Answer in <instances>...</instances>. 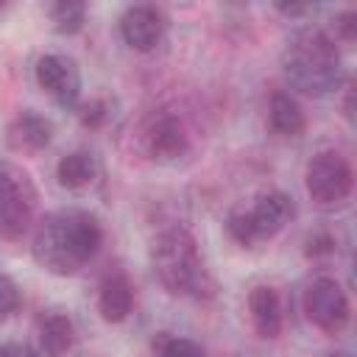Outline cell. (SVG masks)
<instances>
[{"mask_svg":"<svg viewBox=\"0 0 357 357\" xmlns=\"http://www.w3.org/2000/svg\"><path fill=\"white\" fill-rule=\"evenodd\" d=\"M106 117H109V106L103 98H92L78 106V120L84 128H100L106 123Z\"/></svg>","mask_w":357,"mask_h":357,"instance_id":"d6986e66","label":"cell"},{"mask_svg":"<svg viewBox=\"0 0 357 357\" xmlns=\"http://www.w3.org/2000/svg\"><path fill=\"white\" fill-rule=\"evenodd\" d=\"M357 33V14L354 11H343L335 17V36L343 42H351Z\"/></svg>","mask_w":357,"mask_h":357,"instance_id":"7402d4cb","label":"cell"},{"mask_svg":"<svg viewBox=\"0 0 357 357\" xmlns=\"http://www.w3.org/2000/svg\"><path fill=\"white\" fill-rule=\"evenodd\" d=\"M284 17H301V14H307L310 11V6H276Z\"/></svg>","mask_w":357,"mask_h":357,"instance_id":"cb8c5ba5","label":"cell"},{"mask_svg":"<svg viewBox=\"0 0 357 357\" xmlns=\"http://www.w3.org/2000/svg\"><path fill=\"white\" fill-rule=\"evenodd\" d=\"M33 212V190L11 165L0 162V240H17Z\"/></svg>","mask_w":357,"mask_h":357,"instance_id":"8992f818","label":"cell"},{"mask_svg":"<svg viewBox=\"0 0 357 357\" xmlns=\"http://www.w3.org/2000/svg\"><path fill=\"white\" fill-rule=\"evenodd\" d=\"M53 139V123L36 112H22L6 128V142L17 153H36Z\"/></svg>","mask_w":357,"mask_h":357,"instance_id":"8fae6325","label":"cell"},{"mask_svg":"<svg viewBox=\"0 0 357 357\" xmlns=\"http://www.w3.org/2000/svg\"><path fill=\"white\" fill-rule=\"evenodd\" d=\"M151 265L159 284L170 296L209 293V276L198 254V243L187 229H167L151 245Z\"/></svg>","mask_w":357,"mask_h":357,"instance_id":"3957f363","label":"cell"},{"mask_svg":"<svg viewBox=\"0 0 357 357\" xmlns=\"http://www.w3.org/2000/svg\"><path fill=\"white\" fill-rule=\"evenodd\" d=\"M103 245V229L95 215L67 209L47 215L33 234V259L56 273L70 276L81 271Z\"/></svg>","mask_w":357,"mask_h":357,"instance_id":"6da1fadb","label":"cell"},{"mask_svg":"<svg viewBox=\"0 0 357 357\" xmlns=\"http://www.w3.org/2000/svg\"><path fill=\"white\" fill-rule=\"evenodd\" d=\"M304 310L307 318L329 335H337L346 324H349V296L340 287V282H335L332 276H318L304 296Z\"/></svg>","mask_w":357,"mask_h":357,"instance_id":"52a82bcc","label":"cell"},{"mask_svg":"<svg viewBox=\"0 0 357 357\" xmlns=\"http://www.w3.org/2000/svg\"><path fill=\"white\" fill-rule=\"evenodd\" d=\"M0 8H3V3H0Z\"/></svg>","mask_w":357,"mask_h":357,"instance_id":"484cf974","label":"cell"},{"mask_svg":"<svg viewBox=\"0 0 357 357\" xmlns=\"http://www.w3.org/2000/svg\"><path fill=\"white\" fill-rule=\"evenodd\" d=\"M307 192L318 206H337L351 195V165L335 153V151H321L310 159L307 165Z\"/></svg>","mask_w":357,"mask_h":357,"instance_id":"5b68a950","label":"cell"},{"mask_svg":"<svg viewBox=\"0 0 357 357\" xmlns=\"http://www.w3.org/2000/svg\"><path fill=\"white\" fill-rule=\"evenodd\" d=\"M33 78L36 84L53 95L61 106H75L78 100V89H81V81H78V73L73 67L70 59L59 56V53H47L36 61L33 67Z\"/></svg>","mask_w":357,"mask_h":357,"instance_id":"9c48e42d","label":"cell"},{"mask_svg":"<svg viewBox=\"0 0 357 357\" xmlns=\"http://www.w3.org/2000/svg\"><path fill=\"white\" fill-rule=\"evenodd\" d=\"M165 33V14L156 8V6H148V3H137V6H128L120 17V36L128 47L139 50V53H148L159 45Z\"/></svg>","mask_w":357,"mask_h":357,"instance_id":"ba28073f","label":"cell"},{"mask_svg":"<svg viewBox=\"0 0 357 357\" xmlns=\"http://www.w3.org/2000/svg\"><path fill=\"white\" fill-rule=\"evenodd\" d=\"M75 343V326L67 315L50 312L39 324V349L45 357H64Z\"/></svg>","mask_w":357,"mask_h":357,"instance_id":"9a60e30c","label":"cell"},{"mask_svg":"<svg viewBox=\"0 0 357 357\" xmlns=\"http://www.w3.org/2000/svg\"><path fill=\"white\" fill-rule=\"evenodd\" d=\"M92 176H95V162H92V156L84 153V151H73V153L61 156L59 165H56V178H59V184L67 187V190H81V187H86V184L92 181Z\"/></svg>","mask_w":357,"mask_h":357,"instance_id":"2e32d148","label":"cell"},{"mask_svg":"<svg viewBox=\"0 0 357 357\" xmlns=\"http://www.w3.org/2000/svg\"><path fill=\"white\" fill-rule=\"evenodd\" d=\"M268 123H271V128H273L276 134H282V137H298V134L304 131V126H307L298 100H296L290 92H284V89H276V92L271 95Z\"/></svg>","mask_w":357,"mask_h":357,"instance_id":"5bb4252c","label":"cell"},{"mask_svg":"<svg viewBox=\"0 0 357 357\" xmlns=\"http://www.w3.org/2000/svg\"><path fill=\"white\" fill-rule=\"evenodd\" d=\"M20 287L6 276V273H0V321H6V318H11L17 310H20Z\"/></svg>","mask_w":357,"mask_h":357,"instance_id":"ffe728a7","label":"cell"},{"mask_svg":"<svg viewBox=\"0 0 357 357\" xmlns=\"http://www.w3.org/2000/svg\"><path fill=\"white\" fill-rule=\"evenodd\" d=\"M282 73L290 86L304 95L321 98L337 89L343 78V61L335 39L318 28L298 31L282 53Z\"/></svg>","mask_w":357,"mask_h":357,"instance_id":"7a4b0ae2","label":"cell"},{"mask_svg":"<svg viewBox=\"0 0 357 357\" xmlns=\"http://www.w3.org/2000/svg\"><path fill=\"white\" fill-rule=\"evenodd\" d=\"M332 251H335V237L329 231H312L307 237V245H304L307 257H326Z\"/></svg>","mask_w":357,"mask_h":357,"instance_id":"44dd1931","label":"cell"},{"mask_svg":"<svg viewBox=\"0 0 357 357\" xmlns=\"http://www.w3.org/2000/svg\"><path fill=\"white\" fill-rule=\"evenodd\" d=\"M329 357H351V354H346V351H337V354H329Z\"/></svg>","mask_w":357,"mask_h":357,"instance_id":"d4e9b609","label":"cell"},{"mask_svg":"<svg viewBox=\"0 0 357 357\" xmlns=\"http://www.w3.org/2000/svg\"><path fill=\"white\" fill-rule=\"evenodd\" d=\"M248 312H251V324L257 329L259 337L273 340L282 332V301L279 293L268 284H259L248 293Z\"/></svg>","mask_w":357,"mask_h":357,"instance_id":"7c38bea8","label":"cell"},{"mask_svg":"<svg viewBox=\"0 0 357 357\" xmlns=\"http://www.w3.org/2000/svg\"><path fill=\"white\" fill-rule=\"evenodd\" d=\"M153 354L156 357H204L201 346L190 337H176L170 332H159L153 337Z\"/></svg>","mask_w":357,"mask_h":357,"instance_id":"ac0fdd59","label":"cell"},{"mask_svg":"<svg viewBox=\"0 0 357 357\" xmlns=\"http://www.w3.org/2000/svg\"><path fill=\"white\" fill-rule=\"evenodd\" d=\"M145 148L153 159H178L190 148L187 128L173 114H159L145 128Z\"/></svg>","mask_w":357,"mask_h":357,"instance_id":"30bf717a","label":"cell"},{"mask_svg":"<svg viewBox=\"0 0 357 357\" xmlns=\"http://www.w3.org/2000/svg\"><path fill=\"white\" fill-rule=\"evenodd\" d=\"M134 307V287L123 273H112L100 282L98 290V312L109 324H120L131 315Z\"/></svg>","mask_w":357,"mask_h":357,"instance_id":"4fadbf2b","label":"cell"},{"mask_svg":"<svg viewBox=\"0 0 357 357\" xmlns=\"http://www.w3.org/2000/svg\"><path fill=\"white\" fill-rule=\"evenodd\" d=\"M0 357H39V354L25 343H6L0 346Z\"/></svg>","mask_w":357,"mask_h":357,"instance_id":"603a6c76","label":"cell"},{"mask_svg":"<svg viewBox=\"0 0 357 357\" xmlns=\"http://www.w3.org/2000/svg\"><path fill=\"white\" fill-rule=\"evenodd\" d=\"M47 14H50V22H53L56 33H61V36L78 33L84 28V22H86V6L84 3H75V0L50 3L47 6Z\"/></svg>","mask_w":357,"mask_h":357,"instance_id":"e0dca14e","label":"cell"},{"mask_svg":"<svg viewBox=\"0 0 357 357\" xmlns=\"http://www.w3.org/2000/svg\"><path fill=\"white\" fill-rule=\"evenodd\" d=\"M293 215V201L282 190H271L254 201L251 209H234L226 218V231L240 245H254L273 237Z\"/></svg>","mask_w":357,"mask_h":357,"instance_id":"277c9868","label":"cell"}]
</instances>
